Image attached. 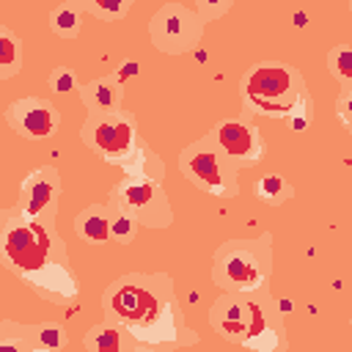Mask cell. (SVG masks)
Returning <instances> with one entry per match:
<instances>
[{"label":"cell","instance_id":"obj_1","mask_svg":"<svg viewBox=\"0 0 352 352\" xmlns=\"http://www.w3.org/2000/svg\"><path fill=\"white\" fill-rule=\"evenodd\" d=\"M41 214H28L19 206L0 212V264L28 280L44 300L66 305L77 300L80 286L52 220L44 223Z\"/></svg>","mask_w":352,"mask_h":352},{"label":"cell","instance_id":"obj_2","mask_svg":"<svg viewBox=\"0 0 352 352\" xmlns=\"http://www.w3.org/2000/svg\"><path fill=\"white\" fill-rule=\"evenodd\" d=\"M104 319L116 322L138 346L190 344L195 336H182L179 302L173 297L170 275H124L102 294Z\"/></svg>","mask_w":352,"mask_h":352},{"label":"cell","instance_id":"obj_3","mask_svg":"<svg viewBox=\"0 0 352 352\" xmlns=\"http://www.w3.org/2000/svg\"><path fill=\"white\" fill-rule=\"evenodd\" d=\"M239 96L248 113L286 118L294 129L311 124V96L302 74L289 63H253L239 80Z\"/></svg>","mask_w":352,"mask_h":352},{"label":"cell","instance_id":"obj_4","mask_svg":"<svg viewBox=\"0 0 352 352\" xmlns=\"http://www.w3.org/2000/svg\"><path fill=\"white\" fill-rule=\"evenodd\" d=\"M209 324L217 336L250 349L280 346V314L270 300L267 289L250 294L226 292L214 300L209 311Z\"/></svg>","mask_w":352,"mask_h":352},{"label":"cell","instance_id":"obj_5","mask_svg":"<svg viewBox=\"0 0 352 352\" xmlns=\"http://www.w3.org/2000/svg\"><path fill=\"white\" fill-rule=\"evenodd\" d=\"M270 272H272L270 234H264L261 239H231L214 250L212 280L223 292L250 294L267 289Z\"/></svg>","mask_w":352,"mask_h":352},{"label":"cell","instance_id":"obj_6","mask_svg":"<svg viewBox=\"0 0 352 352\" xmlns=\"http://www.w3.org/2000/svg\"><path fill=\"white\" fill-rule=\"evenodd\" d=\"M179 170L182 176L195 184L198 190L220 198H234L239 192V165L236 160L217 143L214 132H206L195 143L184 146L179 154Z\"/></svg>","mask_w":352,"mask_h":352},{"label":"cell","instance_id":"obj_7","mask_svg":"<svg viewBox=\"0 0 352 352\" xmlns=\"http://www.w3.org/2000/svg\"><path fill=\"white\" fill-rule=\"evenodd\" d=\"M82 143L88 148H94L104 162H113L118 168H124V173L129 170L138 148H140V138H138V121L135 116L124 113V110H113V113H91L82 124L80 132Z\"/></svg>","mask_w":352,"mask_h":352},{"label":"cell","instance_id":"obj_8","mask_svg":"<svg viewBox=\"0 0 352 352\" xmlns=\"http://www.w3.org/2000/svg\"><path fill=\"white\" fill-rule=\"evenodd\" d=\"M151 44L165 55H184L204 38V19L182 3H165L148 22Z\"/></svg>","mask_w":352,"mask_h":352},{"label":"cell","instance_id":"obj_9","mask_svg":"<svg viewBox=\"0 0 352 352\" xmlns=\"http://www.w3.org/2000/svg\"><path fill=\"white\" fill-rule=\"evenodd\" d=\"M113 195L138 217L140 226L148 228H168L173 220L170 201L162 190L160 182L146 179V176H124Z\"/></svg>","mask_w":352,"mask_h":352},{"label":"cell","instance_id":"obj_10","mask_svg":"<svg viewBox=\"0 0 352 352\" xmlns=\"http://www.w3.org/2000/svg\"><path fill=\"white\" fill-rule=\"evenodd\" d=\"M6 124L25 140H44L58 132L60 110L44 96H22L6 107Z\"/></svg>","mask_w":352,"mask_h":352},{"label":"cell","instance_id":"obj_11","mask_svg":"<svg viewBox=\"0 0 352 352\" xmlns=\"http://www.w3.org/2000/svg\"><path fill=\"white\" fill-rule=\"evenodd\" d=\"M212 132H214L217 143L236 160L239 168L256 165L267 151V143H264L258 126L248 118H223L220 124H214Z\"/></svg>","mask_w":352,"mask_h":352},{"label":"cell","instance_id":"obj_12","mask_svg":"<svg viewBox=\"0 0 352 352\" xmlns=\"http://www.w3.org/2000/svg\"><path fill=\"white\" fill-rule=\"evenodd\" d=\"M58 192H60V176L52 165L36 168L30 170L22 184H19V209H25L28 214H41L47 206L58 204Z\"/></svg>","mask_w":352,"mask_h":352},{"label":"cell","instance_id":"obj_13","mask_svg":"<svg viewBox=\"0 0 352 352\" xmlns=\"http://www.w3.org/2000/svg\"><path fill=\"white\" fill-rule=\"evenodd\" d=\"M80 99L91 113H113L121 110V99H124V80L118 77V72L96 77L91 82H85L80 88Z\"/></svg>","mask_w":352,"mask_h":352},{"label":"cell","instance_id":"obj_14","mask_svg":"<svg viewBox=\"0 0 352 352\" xmlns=\"http://www.w3.org/2000/svg\"><path fill=\"white\" fill-rule=\"evenodd\" d=\"M77 239L88 245H104L110 239V209L107 204H91L74 217Z\"/></svg>","mask_w":352,"mask_h":352},{"label":"cell","instance_id":"obj_15","mask_svg":"<svg viewBox=\"0 0 352 352\" xmlns=\"http://www.w3.org/2000/svg\"><path fill=\"white\" fill-rule=\"evenodd\" d=\"M82 346L85 349H94V352H121V349H126V346H138V344H126L124 338H121V327L116 324V322H102V324H96V327H91L85 336H82Z\"/></svg>","mask_w":352,"mask_h":352},{"label":"cell","instance_id":"obj_16","mask_svg":"<svg viewBox=\"0 0 352 352\" xmlns=\"http://www.w3.org/2000/svg\"><path fill=\"white\" fill-rule=\"evenodd\" d=\"M50 28L60 38H77L82 28V8L74 0H63L50 11Z\"/></svg>","mask_w":352,"mask_h":352},{"label":"cell","instance_id":"obj_17","mask_svg":"<svg viewBox=\"0 0 352 352\" xmlns=\"http://www.w3.org/2000/svg\"><path fill=\"white\" fill-rule=\"evenodd\" d=\"M107 209H110V239H116V242H121V245H129V242L138 236V228H140L138 217H135L116 195H110Z\"/></svg>","mask_w":352,"mask_h":352},{"label":"cell","instance_id":"obj_18","mask_svg":"<svg viewBox=\"0 0 352 352\" xmlns=\"http://www.w3.org/2000/svg\"><path fill=\"white\" fill-rule=\"evenodd\" d=\"M253 195H256L261 204H267V206H280V204H286V201L294 195V187H292L283 176L267 173V176H258V179H256Z\"/></svg>","mask_w":352,"mask_h":352},{"label":"cell","instance_id":"obj_19","mask_svg":"<svg viewBox=\"0 0 352 352\" xmlns=\"http://www.w3.org/2000/svg\"><path fill=\"white\" fill-rule=\"evenodd\" d=\"M19 74V38L11 28L0 25V82Z\"/></svg>","mask_w":352,"mask_h":352},{"label":"cell","instance_id":"obj_20","mask_svg":"<svg viewBox=\"0 0 352 352\" xmlns=\"http://www.w3.org/2000/svg\"><path fill=\"white\" fill-rule=\"evenodd\" d=\"M22 330H25L28 349H60V346H66L63 330H60V324H55V322L36 324V327H22Z\"/></svg>","mask_w":352,"mask_h":352},{"label":"cell","instance_id":"obj_21","mask_svg":"<svg viewBox=\"0 0 352 352\" xmlns=\"http://www.w3.org/2000/svg\"><path fill=\"white\" fill-rule=\"evenodd\" d=\"M74 3L80 8H85V11H91L99 19L116 22V19H124L126 16V11H129V6L135 0H74Z\"/></svg>","mask_w":352,"mask_h":352},{"label":"cell","instance_id":"obj_22","mask_svg":"<svg viewBox=\"0 0 352 352\" xmlns=\"http://www.w3.org/2000/svg\"><path fill=\"white\" fill-rule=\"evenodd\" d=\"M327 69L341 85H349V80H352V50H349V44H336L327 52Z\"/></svg>","mask_w":352,"mask_h":352},{"label":"cell","instance_id":"obj_23","mask_svg":"<svg viewBox=\"0 0 352 352\" xmlns=\"http://www.w3.org/2000/svg\"><path fill=\"white\" fill-rule=\"evenodd\" d=\"M47 85L55 94H69L72 88H77V72L72 66H55L47 77Z\"/></svg>","mask_w":352,"mask_h":352},{"label":"cell","instance_id":"obj_24","mask_svg":"<svg viewBox=\"0 0 352 352\" xmlns=\"http://www.w3.org/2000/svg\"><path fill=\"white\" fill-rule=\"evenodd\" d=\"M231 6H234V0H195V14L204 22H214L223 14H228Z\"/></svg>","mask_w":352,"mask_h":352},{"label":"cell","instance_id":"obj_25","mask_svg":"<svg viewBox=\"0 0 352 352\" xmlns=\"http://www.w3.org/2000/svg\"><path fill=\"white\" fill-rule=\"evenodd\" d=\"M349 99H352V88L349 85H341V96H338V118L344 124V129H352V118H349Z\"/></svg>","mask_w":352,"mask_h":352}]
</instances>
